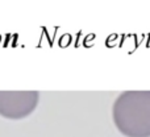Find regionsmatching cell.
<instances>
[{"instance_id": "cell-1", "label": "cell", "mask_w": 150, "mask_h": 137, "mask_svg": "<svg viewBox=\"0 0 150 137\" xmlns=\"http://www.w3.org/2000/svg\"><path fill=\"white\" fill-rule=\"evenodd\" d=\"M115 127L125 137H150V91H125L112 106Z\"/></svg>"}, {"instance_id": "cell-2", "label": "cell", "mask_w": 150, "mask_h": 137, "mask_svg": "<svg viewBox=\"0 0 150 137\" xmlns=\"http://www.w3.org/2000/svg\"><path fill=\"white\" fill-rule=\"evenodd\" d=\"M40 102L38 91H0V116L21 120L34 112Z\"/></svg>"}]
</instances>
